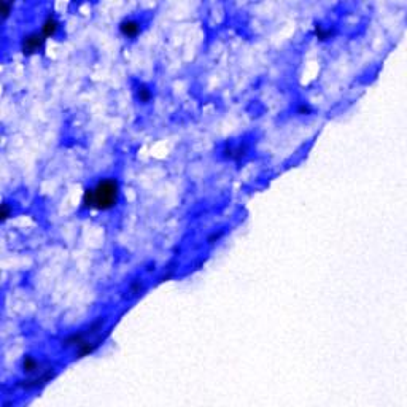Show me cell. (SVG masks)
I'll list each match as a JSON object with an SVG mask.
<instances>
[{
  "mask_svg": "<svg viewBox=\"0 0 407 407\" xmlns=\"http://www.w3.org/2000/svg\"><path fill=\"white\" fill-rule=\"evenodd\" d=\"M121 186L113 177H105L83 191L81 207L85 210H97V212H110L119 204Z\"/></svg>",
  "mask_w": 407,
  "mask_h": 407,
  "instance_id": "1",
  "label": "cell"
},
{
  "mask_svg": "<svg viewBox=\"0 0 407 407\" xmlns=\"http://www.w3.org/2000/svg\"><path fill=\"white\" fill-rule=\"evenodd\" d=\"M45 42H46V38L42 35V32L34 30V32H29V34L23 35L21 42H19V48H21L23 54L32 56L43 49Z\"/></svg>",
  "mask_w": 407,
  "mask_h": 407,
  "instance_id": "2",
  "label": "cell"
},
{
  "mask_svg": "<svg viewBox=\"0 0 407 407\" xmlns=\"http://www.w3.org/2000/svg\"><path fill=\"white\" fill-rule=\"evenodd\" d=\"M56 377V371H53V369H49V371L46 372H42L38 377L35 379H27V380H19L18 382V386L19 388H23V390H32V388H38V386H43V385H46L48 382H51Z\"/></svg>",
  "mask_w": 407,
  "mask_h": 407,
  "instance_id": "3",
  "label": "cell"
},
{
  "mask_svg": "<svg viewBox=\"0 0 407 407\" xmlns=\"http://www.w3.org/2000/svg\"><path fill=\"white\" fill-rule=\"evenodd\" d=\"M119 34L126 38H136L142 32V23L136 18H124L123 21L118 24Z\"/></svg>",
  "mask_w": 407,
  "mask_h": 407,
  "instance_id": "4",
  "label": "cell"
},
{
  "mask_svg": "<svg viewBox=\"0 0 407 407\" xmlns=\"http://www.w3.org/2000/svg\"><path fill=\"white\" fill-rule=\"evenodd\" d=\"M61 29V23H59V19L56 18L54 13H48L46 16L43 18V21H42V27H40V32H42V35L45 38H53L57 35V32H59Z\"/></svg>",
  "mask_w": 407,
  "mask_h": 407,
  "instance_id": "5",
  "label": "cell"
},
{
  "mask_svg": "<svg viewBox=\"0 0 407 407\" xmlns=\"http://www.w3.org/2000/svg\"><path fill=\"white\" fill-rule=\"evenodd\" d=\"M247 151H248V146L244 143H239V145H227L225 146V150H223V156L226 159H231V161H240V159H244L247 156Z\"/></svg>",
  "mask_w": 407,
  "mask_h": 407,
  "instance_id": "6",
  "label": "cell"
},
{
  "mask_svg": "<svg viewBox=\"0 0 407 407\" xmlns=\"http://www.w3.org/2000/svg\"><path fill=\"white\" fill-rule=\"evenodd\" d=\"M100 345V339L97 340H92V339H86V340H83L78 347H76V358H85V356H89V355H92L95 350L99 348Z\"/></svg>",
  "mask_w": 407,
  "mask_h": 407,
  "instance_id": "7",
  "label": "cell"
},
{
  "mask_svg": "<svg viewBox=\"0 0 407 407\" xmlns=\"http://www.w3.org/2000/svg\"><path fill=\"white\" fill-rule=\"evenodd\" d=\"M38 369H40V362L37 361L35 356L32 355H24L21 360V371L24 374H35Z\"/></svg>",
  "mask_w": 407,
  "mask_h": 407,
  "instance_id": "8",
  "label": "cell"
},
{
  "mask_svg": "<svg viewBox=\"0 0 407 407\" xmlns=\"http://www.w3.org/2000/svg\"><path fill=\"white\" fill-rule=\"evenodd\" d=\"M136 97H137V100L140 102V104H148V102H151L153 92H151L150 86L140 83V85L137 86V89H136Z\"/></svg>",
  "mask_w": 407,
  "mask_h": 407,
  "instance_id": "9",
  "label": "cell"
},
{
  "mask_svg": "<svg viewBox=\"0 0 407 407\" xmlns=\"http://www.w3.org/2000/svg\"><path fill=\"white\" fill-rule=\"evenodd\" d=\"M314 35L320 42H326V40H329V38L334 35V30L331 29V27H324V25L320 24V23H315V25H314Z\"/></svg>",
  "mask_w": 407,
  "mask_h": 407,
  "instance_id": "10",
  "label": "cell"
},
{
  "mask_svg": "<svg viewBox=\"0 0 407 407\" xmlns=\"http://www.w3.org/2000/svg\"><path fill=\"white\" fill-rule=\"evenodd\" d=\"M127 291H129V294L131 296H138L140 293L143 291V282L142 280H132V282L129 283V288H127Z\"/></svg>",
  "mask_w": 407,
  "mask_h": 407,
  "instance_id": "11",
  "label": "cell"
},
{
  "mask_svg": "<svg viewBox=\"0 0 407 407\" xmlns=\"http://www.w3.org/2000/svg\"><path fill=\"white\" fill-rule=\"evenodd\" d=\"M296 113L301 114V116H309L312 113V107L307 104V102H301V104H297V107H296Z\"/></svg>",
  "mask_w": 407,
  "mask_h": 407,
  "instance_id": "12",
  "label": "cell"
},
{
  "mask_svg": "<svg viewBox=\"0 0 407 407\" xmlns=\"http://www.w3.org/2000/svg\"><path fill=\"white\" fill-rule=\"evenodd\" d=\"M11 213H13V210L10 208L8 202H3L2 204V210H0V220H2V223H5L6 220H8L10 216H11Z\"/></svg>",
  "mask_w": 407,
  "mask_h": 407,
  "instance_id": "13",
  "label": "cell"
},
{
  "mask_svg": "<svg viewBox=\"0 0 407 407\" xmlns=\"http://www.w3.org/2000/svg\"><path fill=\"white\" fill-rule=\"evenodd\" d=\"M11 10H13V3H10V2H6V0H3V2H2V18H3V19L8 18L10 13H11Z\"/></svg>",
  "mask_w": 407,
  "mask_h": 407,
  "instance_id": "14",
  "label": "cell"
},
{
  "mask_svg": "<svg viewBox=\"0 0 407 407\" xmlns=\"http://www.w3.org/2000/svg\"><path fill=\"white\" fill-rule=\"evenodd\" d=\"M223 235H225V231H218V232H213V234H210L208 235V239H207V242L208 244H215V242H218Z\"/></svg>",
  "mask_w": 407,
  "mask_h": 407,
  "instance_id": "15",
  "label": "cell"
}]
</instances>
